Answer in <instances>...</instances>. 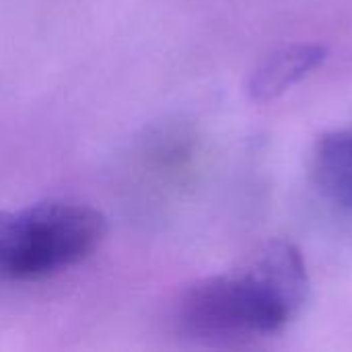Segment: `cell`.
Returning a JSON list of instances; mask_svg holds the SVG:
<instances>
[{
  "instance_id": "obj_2",
  "label": "cell",
  "mask_w": 352,
  "mask_h": 352,
  "mask_svg": "<svg viewBox=\"0 0 352 352\" xmlns=\"http://www.w3.org/2000/svg\"><path fill=\"white\" fill-rule=\"evenodd\" d=\"M107 233L103 214L74 200L0 212V283H37L87 262Z\"/></svg>"
},
{
  "instance_id": "obj_4",
  "label": "cell",
  "mask_w": 352,
  "mask_h": 352,
  "mask_svg": "<svg viewBox=\"0 0 352 352\" xmlns=\"http://www.w3.org/2000/svg\"><path fill=\"white\" fill-rule=\"evenodd\" d=\"M326 58V50L316 43L285 45L266 56L252 72L248 91L256 101H272L293 89Z\"/></svg>"
},
{
  "instance_id": "obj_3",
  "label": "cell",
  "mask_w": 352,
  "mask_h": 352,
  "mask_svg": "<svg viewBox=\"0 0 352 352\" xmlns=\"http://www.w3.org/2000/svg\"><path fill=\"white\" fill-rule=\"evenodd\" d=\"M311 179L330 206L352 214V128L328 132L318 140L311 157Z\"/></svg>"
},
{
  "instance_id": "obj_1",
  "label": "cell",
  "mask_w": 352,
  "mask_h": 352,
  "mask_svg": "<svg viewBox=\"0 0 352 352\" xmlns=\"http://www.w3.org/2000/svg\"><path fill=\"white\" fill-rule=\"evenodd\" d=\"M307 295L301 252L274 241L241 266L194 283L179 299L177 324L200 340L272 336L299 316Z\"/></svg>"
}]
</instances>
